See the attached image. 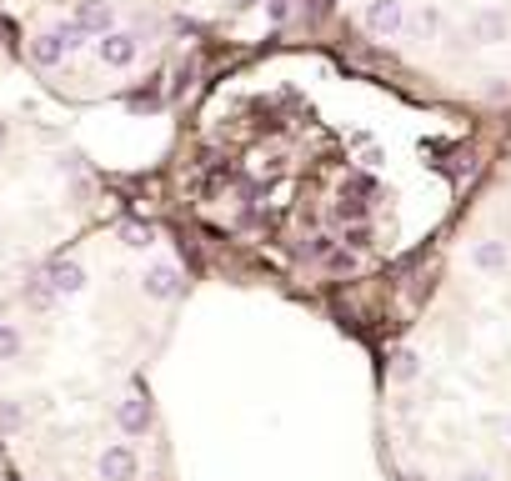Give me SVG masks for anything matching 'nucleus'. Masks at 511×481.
Listing matches in <instances>:
<instances>
[{
  "label": "nucleus",
  "mask_w": 511,
  "mask_h": 481,
  "mask_svg": "<svg viewBox=\"0 0 511 481\" xmlns=\"http://www.w3.org/2000/svg\"><path fill=\"white\" fill-rule=\"evenodd\" d=\"M406 21H412V15H406L402 0H366V5H361V25H366L371 35H381V41L402 35Z\"/></svg>",
  "instance_id": "f257e3e1"
},
{
  "label": "nucleus",
  "mask_w": 511,
  "mask_h": 481,
  "mask_svg": "<svg viewBox=\"0 0 511 481\" xmlns=\"http://www.w3.org/2000/svg\"><path fill=\"white\" fill-rule=\"evenodd\" d=\"M71 21L100 41V35L116 31V5H110V0H76V15H71Z\"/></svg>",
  "instance_id": "f03ea898"
},
{
  "label": "nucleus",
  "mask_w": 511,
  "mask_h": 481,
  "mask_svg": "<svg viewBox=\"0 0 511 481\" xmlns=\"http://www.w3.org/2000/svg\"><path fill=\"white\" fill-rule=\"evenodd\" d=\"M471 41H481V45L511 41V15L501 11V5H487V11H477V15H471Z\"/></svg>",
  "instance_id": "7ed1b4c3"
},
{
  "label": "nucleus",
  "mask_w": 511,
  "mask_h": 481,
  "mask_svg": "<svg viewBox=\"0 0 511 481\" xmlns=\"http://www.w3.org/2000/svg\"><path fill=\"white\" fill-rule=\"evenodd\" d=\"M96 55L100 65H110V71H126V65H136V35L131 31H110L96 41Z\"/></svg>",
  "instance_id": "20e7f679"
},
{
  "label": "nucleus",
  "mask_w": 511,
  "mask_h": 481,
  "mask_svg": "<svg viewBox=\"0 0 511 481\" xmlns=\"http://www.w3.org/2000/svg\"><path fill=\"white\" fill-rule=\"evenodd\" d=\"M136 471H141V461H136V451L126 447V441L100 451V476L106 481H136Z\"/></svg>",
  "instance_id": "39448f33"
},
{
  "label": "nucleus",
  "mask_w": 511,
  "mask_h": 481,
  "mask_svg": "<svg viewBox=\"0 0 511 481\" xmlns=\"http://www.w3.org/2000/svg\"><path fill=\"white\" fill-rule=\"evenodd\" d=\"M141 291H146L151 301H171V296H181V271H175L171 261H156V266L141 276Z\"/></svg>",
  "instance_id": "423d86ee"
},
{
  "label": "nucleus",
  "mask_w": 511,
  "mask_h": 481,
  "mask_svg": "<svg viewBox=\"0 0 511 481\" xmlns=\"http://www.w3.org/2000/svg\"><path fill=\"white\" fill-rule=\"evenodd\" d=\"M45 281L55 286V296H76V291L86 286V266H80V261H51V266H45Z\"/></svg>",
  "instance_id": "0eeeda50"
},
{
  "label": "nucleus",
  "mask_w": 511,
  "mask_h": 481,
  "mask_svg": "<svg viewBox=\"0 0 511 481\" xmlns=\"http://www.w3.org/2000/svg\"><path fill=\"white\" fill-rule=\"evenodd\" d=\"M116 417H120V431H126V437H141V431L151 427V407H146L141 396H126Z\"/></svg>",
  "instance_id": "6e6552de"
},
{
  "label": "nucleus",
  "mask_w": 511,
  "mask_h": 481,
  "mask_svg": "<svg viewBox=\"0 0 511 481\" xmlns=\"http://www.w3.org/2000/svg\"><path fill=\"white\" fill-rule=\"evenodd\" d=\"M66 45H61V35H55V31H45V35H35V41H31V61L35 65H41V71H51V65H61V61H66Z\"/></svg>",
  "instance_id": "1a4fd4ad"
},
{
  "label": "nucleus",
  "mask_w": 511,
  "mask_h": 481,
  "mask_svg": "<svg viewBox=\"0 0 511 481\" xmlns=\"http://www.w3.org/2000/svg\"><path fill=\"white\" fill-rule=\"evenodd\" d=\"M471 261H477L481 271H506L511 251H506V241H477V251H471Z\"/></svg>",
  "instance_id": "9d476101"
},
{
  "label": "nucleus",
  "mask_w": 511,
  "mask_h": 481,
  "mask_svg": "<svg viewBox=\"0 0 511 481\" xmlns=\"http://www.w3.org/2000/svg\"><path fill=\"white\" fill-rule=\"evenodd\" d=\"M120 236H126V246H136V251H146L156 241V231L146 221H126V226H120Z\"/></svg>",
  "instance_id": "9b49d317"
},
{
  "label": "nucleus",
  "mask_w": 511,
  "mask_h": 481,
  "mask_svg": "<svg viewBox=\"0 0 511 481\" xmlns=\"http://www.w3.org/2000/svg\"><path fill=\"white\" fill-rule=\"evenodd\" d=\"M55 35H61V45H66V51H71V55H76V51H80V45H86V41H90V35H86V31H80V25H76V21H61V25H55Z\"/></svg>",
  "instance_id": "f8f14e48"
},
{
  "label": "nucleus",
  "mask_w": 511,
  "mask_h": 481,
  "mask_svg": "<svg viewBox=\"0 0 511 481\" xmlns=\"http://www.w3.org/2000/svg\"><path fill=\"white\" fill-rule=\"evenodd\" d=\"M406 25H416V35H436L441 31V11H436V5H421L416 21H406Z\"/></svg>",
  "instance_id": "ddd939ff"
},
{
  "label": "nucleus",
  "mask_w": 511,
  "mask_h": 481,
  "mask_svg": "<svg viewBox=\"0 0 511 481\" xmlns=\"http://www.w3.org/2000/svg\"><path fill=\"white\" fill-rule=\"evenodd\" d=\"M361 216H366V201H356V196H341V201H336V221L361 226Z\"/></svg>",
  "instance_id": "4468645a"
},
{
  "label": "nucleus",
  "mask_w": 511,
  "mask_h": 481,
  "mask_svg": "<svg viewBox=\"0 0 511 481\" xmlns=\"http://www.w3.org/2000/svg\"><path fill=\"white\" fill-rule=\"evenodd\" d=\"M25 427V411L15 407V401H0V431L11 437V431H21Z\"/></svg>",
  "instance_id": "2eb2a0df"
},
{
  "label": "nucleus",
  "mask_w": 511,
  "mask_h": 481,
  "mask_svg": "<svg viewBox=\"0 0 511 481\" xmlns=\"http://www.w3.org/2000/svg\"><path fill=\"white\" fill-rule=\"evenodd\" d=\"M416 376H421V356L402 351V356H396V381H416Z\"/></svg>",
  "instance_id": "dca6fc26"
},
{
  "label": "nucleus",
  "mask_w": 511,
  "mask_h": 481,
  "mask_svg": "<svg viewBox=\"0 0 511 481\" xmlns=\"http://www.w3.org/2000/svg\"><path fill=\"white\" fill-rule=\"evenodd\" d=\"M25 301H31V306H51V301H55V286H51V281H31V291H25Z\"/></svg>",
  "instance_id": "f3484780"
},
{
  "label": "nucleus",
  "mask_w": 511,
  "mask_h": 481,
  "mask_svg": "<svg viewBox=\"0 0 511 481\" xmlns=\"http://www.w3.org/2000/svg\"><path fill=\"white\" fill-rule=\"evenodd\" d=\"M15 351H21V336H15V326H5V321H0V361H11Z\"/></svg>",
  "instance_id": "a211bd4d"
},
{
  "label": "nucleus",
  "mask_w": 511,
  "mask_h": 481,
  "mask_svg": "<svg viewBox=\"0 0 511 481\" xmlns=\"http://www.w3.org/2000/svg\"><path fill=\"white\" fill-rule=\"evenodd\" d=\"M371 246V231L366 226H346V251H366Z\"/></svg>",
  "instance_id": "6ab92c4d"
},
{
  "label": "nucleus",
  "mask_w": 511,
  "mask_h": 481,
  "mask_svg": "<svg viewBox=\"0 0 511 481\" xmlns=\"http://www.w3.org/2000/svg\"><path fill=\"white\" fill-rule=\"evenodd\" d=\"M326 266H336V271H351V266H356V256H351V251H331V256H326Z\"/></svg>",
  "instance_id": "aec40b11"
},
{
  "label": "nucleus",
  "mask_w": 511,
  "mask_h": 481,
  "mask_svg": "<svg viewBox=\"0 0 511 481\" xmlns=\"http://www.w3.org/2000/svg\"><path fill=\"white\" fill-rule=\"evenodd\" d=\"M376 191V181H371V176H351V196H371Z\"/></svg>",
  "instance_id": "412c9836"
},
{
  "label": "nucleus",
  "mask_w": 511,
  "mask_h": 481,
  "mask_svg": "<svg viewBox=\"0 0 511 481\" xmlns=\"http://www.w3.org/2000/svg\"><path fill=\"white\" fill-rule=\"evenodd\" d=\"M286 11H291V0H266V15L271 21H286Z\"/></svg>",
  "instance_id": "4be33fe9"
},
{
  "label": "nucleus",
  "mask_w": 511,
  "mask_h": 481,
  "mask_svg": "<svg viewBox=\"0 0 511 481\" xmlns=\"http://www.w3.org/2000/svg\"><path fill=\"white\" fill-rule=\"evenodd\" d=\"M461 481H491V476H487V471H467Z\"/></svg>",
  "instance_id": "5701e85b"
},
{
  "label": "nucleus",
  "mask_w": 511,
  "mask_h": 481,
  "mask_svg": "<svg viewBox=\"0 0 511 481\" xmlns=\"http://www.w3.org/2000/svg\"><path fill=\"white\" fill-rule=\"evenodd\" d=\"M0 146H5V126H0Z\"/></svg>",
  "instance_id": "b1692460"
}]
</instances>
